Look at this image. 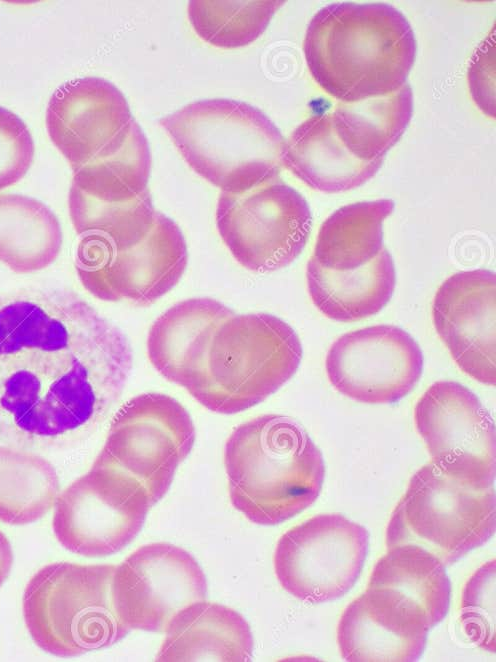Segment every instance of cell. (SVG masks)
I'll list each match as a JSON object with an SVG mask.
<instances>
[{
	"mask_svg": "<svg viewBox=\"0 0 496 662\" xmlns=\"http://www.w3.org/2000/svg\"><path fill=\"white\" fill-rule=\"evenodd\" d=\"M302 353L295 330L279 317L234 314L216 330L203 379L190 394L216 413L247 410L296 373Z\"/></svg>",
	"mask_w": 496,
	"mask_h": 662,
	"instance_id": "obj_6",
	"label": "cell"
},
{
	"mask_svg": "<svg viewBox=\"0 0 496 662\" xmlns=\"http://www.w3.org/2000/svg\"><path fill=\"white\" fill-rule=\"evenodd\" d=\"M394 207L393 200L378 199L337 209L322 223L312 257L336 271L366 265L384 248L382 225Z\"/></svg>",
	"mask_w": 496,
	"mask_h": 662,
	"instance_id": "obj_26",
	"label": "cell"
},
{
	"mask_svg": "<svg viewBox=\"0 0 496 662\" xmlns=\"http://www.w3.org/2000/svg\"><path fill=\"white\" fill-rule=\"evenodd\" d=\"M216 226L240 265L266 273L288 266L301 254L312 215L305 198L277 177L241 192L222 191Z\"/></svg>",
	"mask_w": 496,
	"mask_h": 662,
	"instance_id": "obj_9",
	"label": "cell"
},
{
	"mask_svg": "<svg viewBox=\"0 0 496 662\" xmlns=\"http://www.w3.org/2000/svg\"><path fill=\"white\" fill-rule=\"evenodd\" d=\"M369 533L338 513L319 514L286 531L274 553L281 586L313 604L347 593L361 574Z\"/></svg>",
	"mask_w": 496,
	"mask_h": 662,
	"instance_id": "obj_12",
	"label": "cell"
},
{
	"mask_svg": "<svg viewBox=\"0 0 496 662\" xmlns=\"http://www.w3.org/2000/svg\"><path fill=\"white\" fill-rule=\"evenodd\" d=\"M158 662H248L253 637L244 617L217 603L200 601L181 610L169 623Z\"/></svg>",
	"mask_w": 496,
	"mask_h": 662,
	"instance_id": "obj_20",
	"label": "cell"
},
{
	"mask_svg": "<svg viewBox=\"0 0 496 662\" xmlns=\"http://www.w3.org/2000/svg\"><path fill=\"white\" fill-rule=\"evenodd\" d=\"M429 630L425 618L395 596L366 589L343 611L337 642L348 662H413L421 657Z\"/></svg>",
	"mask_w": 496,
	"mask_h": 662,
	"instance_id": "obj_18",
	"label": "cell"
},
{
	"mask_svg": "<svg viewBox=\"0 0 496 662\" xmlns=\"http://www.w3.org/2000/svg\"><path fill=\"white\" fill-rule=\"evenodd\" d=\"M34 143L26 124L0 107V190L20 181L29 170Z\"/></svg>",
	"mask_w": 496,
	"mask_h": 662,
	"instance_id": "obj_31",
	"label": "cell"
},
{
	"mask_svg": "<svg viewBox=\"0 0 496 662\" xmlns=\"http://www.w3.org/2000/svg\"><path fill=\"white\" fill-rule=\"evenodd\" d=\"M224 465L234 508L267 526L311 506L325 477L322 453L304 427L279 414L237 426L226 441Z\"/></svg>",
	"mask_w": 496,
	"mask_h": 662,
	"instance_id": "obj_3",
	"label": "cell"
},
{
	"mask_svg": "<svg viewBox=\"0 0 496 662\" xmlns=\"http://www.w3.org/2000/svg\"><path fill=\"white\" fill-rule=\"evenodd\" d=\"M423 354L415 339L394 325L350 331L330 347L325 369L341 394L368 404L395 403L419 381Z\"/></svg>",
	"mask_w": 496,
	"mask_h": 662,
	"instance_id": "obj_15",
	"label": "cell"
},
{
	"mask_svg": "<svg viewBox=\"0 0 496 662\" xmlns=\"http://www.w3.org/2000/svg\"><path fill=\"white\" fill-rule=\"evenodd\" d=\"M306 280L309 296L323 315L352 322L386 306L395 289L396 271L392 256L383 248L372 261L349 271L324 268L311 257Z\"/></svg>",
	"mask_w": 496,
	"mask_h": 662,
	"instance_id": "obj_22",
	"label": "cell"
},
{
	"mask_svg": "<svg viewBox=\"0 0 496 662\" xmlns=\"http://www.w3.org/2000/svg\"><path fill=\"white\" fill-rule=\"evenodd\" d=\"M195 438L192 418L180 402L162 393H143L118 409L93 464L134 477L154 506L169 490Z\"/></svg>",
	"mask_w": 496,
	"mask_h": 662,
	"instance_id": "obj_8",
	"label": "cell"
},
{
	"mask_svg": "<svg viewBox=\"0 0 496 662\" xmlns=\"http://www.w3.org/2000/svg\"><path fill=\"white\" fill-rule=\"evenodd\" d=\"M188 165L226 192L279 177L285 140L259 109L232 99L200 100L159 121Z\"/></svg>",
	"mask_w": 496,
	"mask_h": 662,
	"instance_id": "obj_4",
	"label": "cell"
},
{
	"mask_svg": "<svg viewBox=\"0 0 496 662\" xmlns=\"http://www.w3.org/2000/svg\"><path fill=\"white\" fill-rule=\"evenodd\" d=\"M414 420L430 463L470 486H493L495 424L471 390L454 381L433 383L417 401Z\"/></svg>",
	"mask_w": 496,
	"mask_h": 662,
	"instance_id": "obj_13",
	"label": "cell"
},
{
	"mask_svg": "<svg viewBox=\"0 0 496 662\" xmlns=\"http://www.w3.org/2000/svg\"><path fill=\"white\" fill-rule=\"evenodd\" d=\"M112 592L127 627L165 632L181 610L206 599L207 581L189 552L158 542L141 546L116 566Z\"/></svg>",
	"mask_w": 496,
	"mask_h": 662,
	"instance_id": "obj_14",
	"label": "cell"
},
{
	"mask_svg": "<svg viewBox=\"0 0 496 662\" xmlns=\"http://www.w3.org/2000/svg\"><path fill=\"white\" fill-rule=\"evenodd\" d=\"M495 530L493 486H470L428 463L413 474L393 510L386 546H418L446 567L485 544Z\"/></svg>",
	"mask_w": 496,
	"mask_h": 662,
	"instance_id": "obj_7",
	"label": "cell"
},
{
	"mask_svg": "<svg viewBox=\"0 0 496 662\" xmlns=\"http://www.w3.org/2000/svg\"><path fill=\"white\" fill-rule=\"evenodd\" d=\"M13 564V553L7 537L0 531V586L8 578Z\"/></svg>",
	"mask_w": 496,
	"mask_h": 662,
	"instance_id": "obj_32",
	"label": "cell"
},
{
	"mask_svg": "<svg viewBox=\"0 0 496 662\" xmlns=\"http://www.w3.org/2000/svg\"><path fill=\"white\" fill-rule=\"evenodd\" d=\"M283 165L309 187L337 193L359 187L380 169L383 159L362 161L337 137L329 114L302 122L285 141Z\"/></svg>",
	"mask_w": 496,
	"mask_h": 662,
	"instance_id": "obj_21",
	"label": "cell"
},
{
	"mask_svg": "<svg viewBox=\"0 0 496 662\" xmlns=\"http://www.w3.org/2000/svg\"><path fill=\"white\" fill-rule=\"evenodd\" d=\"M188 263L185 238L178 225L156 211L148 234L136 244L117 248L102 237L82 236L75 270L83 287L109 302L127 299L148 306L168 293Z\"/></svg>",
	"mask_w": 496,
	"mask_h": 662,
	"instance_id": "obj_10",
	"label": "cell"
},
{
	"mask_svg": "<svg viewBox=\"0 0 496 662\" xmlns=\"http://www.w3.org/2000/svg\"><path fill=\"white\" fill-rule=\"evenodd\" d=\"M374 565L367 589L385 591L419 612L430 629L447 615L451 584L445 566L414 545L387 549Z\"/></svg>",
	"mask_w": 496,
	"mask_h": 662,
	"instance_id": "obj_23",
	"label": "cell"
},
{
	"mask_svg": "<svg viewBox=\"0 0 496 662\" xmlns=\"http://www.w3.org/2000/svg\"><path fill=\"white\" fill-rule=\"evenodd\" d=\"M68 208L80 237L99 236L117 248L142 240L151 230L156 215L149 190L125 202L99 201L69 191Z\"/></svg>",
	"mask_w": 496,
	"mask_h": 662,
	"instance_id": "obj_28",
	"label": "cell"
},
{
	"mask_svg": "<svg viewBox=\"0 0 496 662\" xmlns=\"http://www.w3.org/2000/svg\"><path fill=\"white\" fill-rule=\"evenodd\" d=\"M60 493L55 467L44 457L0 446V521L25 525L42 518Z\"/></svg>",
	"mask_w": 496,
	"mask_h": 662,
	"instance_id": "obj_27",
	"label": "cell"
},
{
	"mask_svg": "<svg viewBox=\"0 0 496 662\" xmlns=\"http://www.w3.org/2000/svg\"><path fill=\"white\" fill-rule=\"evenodd\" d=\"M234 314L220 301L208 297L174 304L149 330L147 353L151 364L168 381L191 393L205 374L216 330Z\"/></svg>",
	"mask_w": 496,
	"mask_h": 662,
	"instance_id": "obj_19",
	"label": "cell"
},
{
	"mask_svg": "<svg viewBox=\"0 0 496 662\" xmlns=\"http://www.w3.org/2000/svg\"><path fill=\"white\" fill-rule=\"evenodd\" d=\"M460 622L474 644L494 652V559L483 564L466 582L461 597Z\"/></svg>",
	"mask_w": 496,
	"mask_h": 662,
	"instance_id": "obj_30",
	"label": "cell"
},
{
	"mask_svg": "<svg viewBox=\"0 0 496 662\" xmlns=\"http://www.w3.org/2000/svg\"><path fill=\"white\" fill-rule=\"evenodd\" d=\"M413 111L412 90L404 84L396 92L357 102H338L328 113L333 129L356 158L381 160L406 130Z\"/></svg>",
	"mask_w": 496,
	"mask_h": 662,
	"instance_id": "obj_24",
	"label": "cell"
},
{
	"mask_svg": "<svg viewBox=\"0 0 496 662\" xmlns=\"http://www.w3.org/2000/svg\"><path fill=\"white\" fill-rule=\"evenodd\" d=\"M116 565L56 562L38 570L23 593L25 625L35 644L70 658L104 649L130 631L113 600Z\"/></svg>",
	"mask_w": 496,
	"mask_h": 662,
	"instance_id": "obj_5",
	"label": "cell"
},
{
	"mask_svg": "<svg viewBox=\"0 0 496 662\" xmlns=\"http://www.w3.org/2000/svg\"><path fill=\"white\" fill-rule=\"evenodd\" d=\"M134 122L122 92L98 77L63 83L46 109L49 137L73 172L120 140Z\"/></svg>",
	"mask_w": 496,
	"mask_h": 662,
	"instance_id": "obj_17",
	"label": "cell"
},
{
	"mask_svg": "<svg viewBox=\"0 0 496 662\" xmlns=\"http://www.w3.org/2000/svg\"><path fill=\"white\" fill-rule=\"evenodd\" d=\"M284 1L193 0L188 17L198 36L221 48H237L255 41Z\"/></svg>",
	"mask_w": 496,
	"mask_h": 662,
	"instance_id": "obj_29",
	"label": "cell"
},
{
	"mask_svg": "<svg viewBox=\"0 0 496 662\" xmlns=\"http://www.w3.org/2000/svg\"><path fill=\"white\" fill-rule=\"evenodd\" d=\"M132 363L123 331L75 292L0 294V437L51 445L88 433L120 399Z\"/></svg>",
	"mask_w": 496,
	"mask_h": 662,
	"instance_id": "obj_1",
	"label": "cell"
},
{
	"mask_svg": "<svg viewBox=\"0 0 496 662\" xmlns=\"http://www.w3.org/2000/svg\"><path fill=\"white\" fill-rule=\"evenodd\" d=\"M61 247L60 223L44 203L0 194V262L16 273H32L51 265Z\"/></svg>",
	"mask_w": 496,
	"mask_h": 662,
	"instance_id": "obj_25",
	"label": "cell"
},
{
	"mask_svg": "<svg viewBox=\"0 0 496 662\" xmlns=\"http://www.w3.org/2000/svg\"><path fill=\"white\" fill-rule=\"evenodd\" d=\"M151 507L145 488L134 477L92 464L59 493L52 529L58 542L72 553L108 556L138 535Z\"/></svg>",
	"mask_w": 496,
	"mask_h": 662,
	"instance_id": "obj_11",
	"label": "cell"
},
{
	"mask_svg": "<svg viewBox=\"0 0 496 662\" xmlns=\"http://www.w3.org/2000/svg\"><path fill=\"white\" fill-rule=\"evenodd\" d=\"M434 327L467 375L495 385L496 277L486 269L457 272L438 288Z\"/></svg>",
	"mask_w": 496,
	"mask_h": 662,
	"instance_id": "obj_16",
	"label": "cell"
},
{
	"mask_svg": "<svg viewBox=\"0 0 496 662\" xmlns=\"http://www.w3.org/2000/svg\"><path fill=\"white\" fill-rule=\"evenodd\" d=\"M316 83L341 102L387 95L404 84L416 40L406 17L384 3H334L311 19L303 42Z\"/></svg>",
	"mask_w": 496,
	"mask_h": 662,
	"instance_id": "obj_2",
	"label": "cell"
}]
</instances>
